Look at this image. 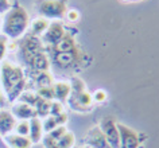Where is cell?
<instances>
[{"instance_id":"cell-9","label":"cell","mask_w":159,"mask_h":148,"mask_svg":"<svg viewBox=\"0 0 159 148\" xmlns=\"http://www.w3.org/2000/svg\"><path fill=\"white\" fill-rule=\"evenodd\" d=\"M65 34H66V26L61 20H54L50 22L45 34L41 37V41L43 46H45V49L46 47H53L65 37Z\"/></svg>"},{"instance_id":"cell-20","label":"cell","mask_w":159,"mask_h":148,"mask_svg":"<svg viewBox=\"0 0 159 148\" xmlns=\"http://www.w3.org/2000/svg\"><path fill=\"white\" fill-rule=\"evenodd\" d=\"M39 97L43 100H47V101H53L54 100V93H53V86L50 87H41V89H37L35 92Z\"/></svg>"},{"instance_id":"cell-17","label":"cell","mask_w":159,"mask_h":148,"mask_svg":"<svg viewBox=\"0 0 159 148\" xmlns=\"http://www.w3.org/2000/svg\"><path fill=\"white\" fill-rule=\"evenodd\" d=\"M31 78L34 79V83L37 89L41 87H50L54 83V78L50 71H38V73H31Z\"/></svg>"},{"instance_id":"cell-5","label":"cell","mask_w":159,"mask_h":148,"mask_svg":"<svg viewBox=\"0 0 159 148\" xmlns=\"http://www.w3.org/2000/svg\"><path fill=\"white\" fill-rule=\"evenodd\" d=\"M46 53L50 58V65L58 70H70L77 69L78 66L85 65V59L88 54L81 49H75L71 51H55L51 49H46Z\"/></svg>"},{"instance_id":"cell-3","label":"cell","mask_w":159,"mask_h":148,"mask_svg":"<svg viewBox=\"0 0 159 148\" xmlns=\"http://www.w3.org/2000/svg\"><path fill=\"white\" fill-rule=\"evenodd\" d=\"M30 15L27 10L18 2L12 3L11 8L2 18V33L8 41H19L26 35L30 27Z\"/></svg>"},{"instance_id":"cell-15","label":"cell","mask_w":159,"mask_h":148,"mask_svg":"<svg viewBox=\"0 0 159 148\" xmlns=\"http://www.w3.org/2000/svg\"><path fill=\"white\" fill-rule=\"evenodd\" d=\"M4 141L7 144V147L10 148H31L33 143L29 139V136H20L18 133H10L4 136Z\"/></svg>"},{"instance_id":"cell-12","label":"cell","mask_w":159,"mask_h":148,"mask_svg":"<svg viewBox=\"0 0 159 148\" xmlns=\"http://www.w3.org/2000/svg\"><path fill=\"white\" fill-rule=\"evenodd\" d=\"M11 113H12V116L16 120H31L34 117H37V113H35V109L31 105H29V104L26 102H15L12 105V109H11Z\"/></svg>"},{"instance_id":"cell-8","label":"cell","mask_w":159,"mask_h":148,"mask_svg":"<svg viewBox=\"0 0 159 148\" xmlns=\"http://www.w3.org/2000/svg\"><path fill=\"white\" fill-rule=\"evenodd\" d=\"M119 136H120V148H140L146 141L147 136L142 132L135 131L134 128L123 123H116Z\"/></svg>"},{"instance_id":"cell-6","label":"cell","mask_w":159,"mask_h":148,"mask_svg":"<svg viewBox=\"0 0 159 148\" xmlns=\"http://www.w3.org/2000/svg\"><path fill=\"white\" fill-rule=\"evenodd\" d=\"M35 10L39 18H45L49 22L62 20L67 11V0H37Z\"/></svg>"},{"instance_id":"cell-19","label":"cell","mask_w":159,"mask_h":148,"mask_svg":"<svg viewBox=\"0 0 159 148\" xmlns=\"http://www.w3.org/2000/svg\"><path fill=\"white\" fill-rule=\"evenodd\" d=\"M15 133L20 135V136H29V132H30V123L27 120H20V121L16 123L15 125Z\"/></svg>"},{"instance_id":"cell-10","label":"cell","mask_w":159,"mask_h":148,"mask_svg":"<svg viewBox=\"0 0 159 148\" xmlns=\"http://www.w3.org/2000/svg\"><path fill=\"white\" fill-rule=\"evenodd\" d=\"M116 123L117 121H115V119L112 117H102L100 124H98L111 148H120V136H119Z\"/></svg>"},{"instance_id":"cell-11","label":"cell","mask_w":159,"mask_h":148,"mask_svg":"<svg viewBox=\"0 0 159 148\" xmlns=\"http://www.w3.org/2000/svg\"><path fill=\"white\" fill-rule=\"evenodd\" d=\"M82 144H85L88 148H111L98 125H94L88 129L84 139H82Z\"/></svg>"},{"instance_id":"cell-16","label":"cell","mask_w":159,"mask_h":148,"mask_svg":"<svg viewBox=\"0 0 159 148\" xmlns=\"http://www.w3.org/2000/svg\"><path fill=\"white\" fill-rule=\"evenodd\" d=\"M30 123V132H29V139L31 140L33 144H38L41 143V140L43 137V125H42V119L39 117H34L29 120Z\"/></svg>"},{"instance_id":"cell-24","label":"cell","mask_w":159,"mask_h":148,"mask_svg":"<svg viewBox=\"0 0 159 148\" xmlns=\"http://www.w3.org/2000/svg\"><path fill=\"white\" fill-rule=\"evenodd\" d=\"M65 18H67L69 22H77L80 19V12L77 10H67Z\"/></svg>"},{"instance_id":"cell-25","label":"cell","mask_w":159,"mask_h":148,"mask_svg":"<svg viewBox=\"0 0 159 148\" xmlns=\"http://www.w3.org/2000/svg\"><path fill=\"white\" fill-rule=\"evenodd\" d=\"M11 6H12L11 0H0V15H4L11 8Z\"/></svg>"},{"instance_id":"cell-7","label":"cell","mask_w":159,"mask_h":148,"mask_svg":"<svg viewBox=\"0 0 159 148\" xmlns=\"http://www.w3.org/2000/svg\"><path fill=\"white\" fill-rule=\"evenodd\" d=\"M41 143L45 148H73L75 136L73 132L67 131L65 125H61L43 135Z\"/></svg>"},{"instance_id":"cell-22","label":"cell","mask_w":159,"mask_h":148,"mask_svg":"<svg viewBox=\"0 0 159 148\" xmlns=\"http://www.w3.org/2000/svg\"><path fill=\"white\" fill-rule=\"evenodd\" d=\"M63 112V104L58 102V101H51L50 104V116H57V114H61Z\"/></svg>"},{"instance_id":"cell-2","label":"cell","mask_w":159,"mask_h":148,"mask_svg":"<svg viewBox=\"0 0 159 148\" xmlns=\"http://www.w3.org/2000/svg\"><path fill=\"white\" fill-rule=\"evenodd\" d=\"M2 90L8 102H15L26 89V73L22 66L10 61L0 63Z\"/></svg>"},{"instance_id":"cell-28","label":"cell","mask_w":159,"mask_h":148,"mask_svg":"<svg viewBox=\"0 0 159 148\" xmlns=\"http://www.w3.org/2000/svg\"><path fill=\"white\" fill-rule=\"evenodd\" d=\"M0 33H2V15H0Z\"/></svg>"},{"instance_id":"cell-13","label":"cell","mask_w":159,"mask_h":148,"mask_svg":"<svg viewBox=\"0 0 159 148\" xmlns=\"http://www.w3.org/2000/svg\"><path fill=\"white\" fill-rule=\"evenodd\" d=\"M16 123H18L16 119L12 116L11 110L0 109V136H2V137L12 133Z\"/></svg>"},{"instance_id":"cell-14","label":"cell","mask_w":159,"mask_h":148,"mask_svg":"<svg viewBox=\"0 0 159 148\" xmlns=\"http://www.w3.org/2000/svg\"><path fill=\"white\" fill-rule=\"evenodd\" d=\"M70 92H71V86H70V82L67 81H57L53 83V93H54V101H58V102H66L67 98L70 96Z\"/></svg>"},{"instance_id":"cell-23","label":"cell","mask_w":159,"mask_h":148,"mask_svg":"<svg viewBox=\"0 0 159 148\" xmlns=\"http://www.w3.org/2000/svg\"><path fill=\"white\" fill-rule=\"evenodd\" d=\"M93 96V101L94 102H97V104H102V102H105L107 101V98H108V94H107V92L105 90H102V89H98L94 92V94Z\"/></svg>"},{"instance_id":"cell-27","label":"cell","mask_w":159,"mask_h":148,"mask_svg":"<svg viewBox=\"0 0 159 148\" xmlns=\"http://www.w3.org/2000/svg\"><path fill=\"white\" fill-rule=\"evenodd\" d=\"M4 148V147H7V144H6V141H4V139L2 137V136H0V148Z\"/></svg>"},{"instance_id":"cell-29","label":"cell","mask_w":159,"mask_h":148,"mask_svg":"<svg viewBox=\"0 0 159 148\" xmlns=\"http://www.w3.org/2000/svg\"><path fill=\"white\" fill-rule=\"evenodd\" d=\"M124 2H136V0H124Z\"/></svg>"},{"instance_id":"cell-1","label":"cell","mask_w":159,"mask_h":148,"mask_svg":"<svg viewBox=\"0 0 159 148\" xmlns=\"http://www.w3.org/2000/svg\"><path fill=\"white\" fill-rule=\"evenodd\" d=\"M18 57L30 74L38 71H50V58L41 38L31 34L23 35L18 42Z\"/></svg>"},{"instance_id":"cell-21","label":"cell","mask_w":159,"mask_h":148,"mask_svg":"<svg viewBox=\"0 0 159 148\" xmlns=\"http://www.w3.org/2000/svg\"><path fill=\"white\" fill-rule=\"evenodd\" d=\"M8 38L4 37L3 34H0V63L4 61L6 55H7V50H8Z\"/></svg>"},{"instance_id":"cell-4","label":"cell","mask_w":159,"mask_h":148,"mask_svg":"<svg viewBox=\"0 0 159 148\" xmlns=\"http://www.w3.org/2000/svg\"><path fill=\"white\" fill-rule=\"evenodd\" d=\"M70 86L71 92L66 102L69 104L71 109L74 112H78V113H85V112L92 110L94 105L93 96L86 89L85 82L78 77H73L70 81Z\"/></svg>"},{"instance_id":"cell-18","label":"cell","mask_w":159,"mask_h":148,"mask_svg":"<svg viewBox=\"0 0 159 148\" xmlns=\"http://www.w3.org/2000/svg\"><path fill=\"white\" fill-rule=\"evenodd\" d=\"M50 25V22L47 20V19L45 18H37V19H34V20H31L30 22V27H29V34L31 35H34V37H38V38H41L43 34H45V31L47 30V27H49Z\"/></svg>"},{"instance_id":"cell-26","label":"cell","mask_w":159,"mask_h":148,"mask_svg":"<svg viewBox=\"0 0 159 148\" xmlns=\"http://www.w3.org/2000/svg\"><path fill=\"white\" fill-rule=\"evenodd\" d=\"M7 102L8 101H7L6 96H4V93H3V90H2V86H0V106H4Z\"/></svg>"}]
</instances>
